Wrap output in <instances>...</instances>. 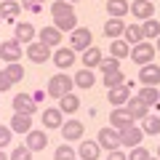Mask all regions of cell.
Segmentation results:
<instances>
[{"instance_id":"obj_1","label":"cell","mask_w":160,"mask_h":160,"mask_svg":"<svg viewBox=\"0 0 160 160\" xmlns=\"http://www.w3.org/2000/svg\"><path fill=\"white\" fill-rule=\"evenodd\" d=\"M72 88H75V78H69V75H53L51 80H48V96H53V99H62V96H67V93H72Z\"/></svg>"},{"instance_id":"obj_2","label":"cell","mask_w":160,"mask_h":160,"mask_svg":"<svg viewBox=\"0 0 160 160\" xmlns=\"http://www.w3.org/2000/svg\"><path fill=\"white\" fill-rule=\"evenodd\" d=\"M155 53H158V48L152 46V43H136V46H131V62L133 64H149L155 59Z\"/></svg>"},{"instance_id":"obj_3","label":"cell","mask_w":160,"mask_h":160,"mask_svg":"<svg viewBox=\"0 0 160 160\" xmlns=\"http://www.w3.org/2000/svg\"><path fill=\"white\" fill-rule=\"evenodd\" d=\"M27 59L32 64H43V62H48V59H51V46H46V43H43V40H40V43H29L27 46Z\"/></svg>"},{"instance_id":"obj_4","label":"cell","mask_w":160,"mask_h":160,"mask_svg":"<svg viewBox=\"0 0 160 160\" xmlns=\"http://www.w3.org/2000/svg\"><path fill=\"white\" fill-rule=\"evenodd\" d=\"M69 43H72V51L75 53H83L86 48H91V29L88 27H78V29H72V38H69Z\"/></svg>"},{"instance_id":"obj_5","label":"cell","mask_w":160,"mask_h":160,"mask_svg":"<svg viewBox=\"0 0 160 160\" xmlns=\"http://www.w3.org/2000/svg\"><path fill=\"white\" fill-rule=\"evenodd\" d=\"M22 43H19L16 38L13 40H8V43H0V59H3V62L6 64H11V62H19V59H22Z\"/></svg>"},{"instance_id":"obj_6","label":"cell","mask_w":160,"mask_h":160,"mask_svg":"<svg viewBox=\"0 0 160 160\" xmlns=\"http://www.w3.org/2000/svg\"><path fill=\"white\" fill-rule=\"evenodd\" d=\"M109 126L118 128V131H123V128L133 126V115L128 112L126 107H118V109H112V112H109Z\"/></svg>"},{"instance_id":"obj_7","label":"cell","mask_w":160,"mask_h":160,"mask_svg":"<svg viewBox=\"0 0 160 160\" xmlns=\"http://www.w3.org/2000/svg\"><path fill=\"white\" fill-rule=\"evenodd\" d=\"M107 99H109V104L112 107H123V104L131 99V83H123V86H118V88H109L107 91Z\"/></svg>"},{"instance_id":"obj_8","label":"cell","mask_w":160,"mask_h":160,"mask_svg":"<svg viewBox=\"0 0 160 160\" xmlns=\"http://www.w3.org/2000/svg\"><path fill=\"white\" fill-rule=\"evenodd\" d=\"M35 109H38V102H35L29 93H16V96H13V112H19V115H35Z\"/></svg>"},{"instance_id":"obj_9","label":"cell","mask_w":160,"mask_h":160,"mask_svg":"<svg viewBox=\"0 0 160 160\" xmlns=\"http://www.w3.org/2000/svg\"><path fill=\"white\" fill-rule=\"evenodd\" d=\"M96 142L102 144V149H109V152H112V149L120 147V131L118 128H102Z\"/></svg>"},{"instance_id":"obj_10","label":"cell","mask_w":160,"mask_h":160,"mask_svg":"<svg viewBox=\"0 0 160 160\" xmlns=\"http://www.w3.org/2000/svg\"><path fill=\"white\" fill-rule=\"evenodd\" d=\"M142 139H144V131H142V128L128 126V128L120 131V147H139Z\"/></svg>"},{"instance_id":"obj_11","label":"cell","mask_w":160,"mask_h":160,"mask_svg":"<svg viewBox=\"0 0 160 160\" xmlns=\"http://www.w3.org/2000/svg\"><path fill=\"white\" fill-rule=\"evenodd\" d=\"M139 80H142L144 86H160V67L158 64H142L139 69Z\"/></svg>"},{"instance_id":"obj_12","label":"cell","mask_w":160,"mask_h":160,"mask_svg":"<svg viewBox=\"0 0 160 160\" xmlns=\"http://www.w3.org/2000/svg\"><path fill=\"white\" fill-rule=\"evenodd\" d=\"M131 13L139 19V22H144V19H152V13H155V3H149V0H133V3H131Z\"/></svg>"},{"instance_id":"obj_13","label":"cell","mask_w":160,"mask_h":160,"mask_svg":"<svg viewBox=\"0 0 160 160\" xmlns=\"http://www.w3.org/2000/svg\"><path fill=\"white\" fill-rule=\"evenodd\" d=\"M27 136V147L32 149V152H40V149H46V144H48V136H46V131H38V128H32L29 133H24Z\"/></svg>"},{"instance_id":"obj_14","label":"cell","mask_w":160,"mask_h":160,"mask_svg":"<svg viewBox=\"0 0 160 160\" xmlns=\"http://www.w3.org/2000/svg\"><path fill=\"white\" fill-rule=\"evenodd\" d=\"M128 112H131L133 115V120H144V118H147V115H149V104H144L142 102V99H139V96H131V99H128Z\"/></svg>"},{"instance_id":"obj_15","label":"cell","mask_w":160,"mask_h":160,"mask_svg":"<svg viewBox=\"0 0 160 160\" xmlns=\"http://www.w3.org/2000/svg\"><path fill=\"white\" fill-rule=\"evenodd\" d=\"M11 128H13V133H29V131H32V115H19V112H13Z\"/></svg>"},{"instance_id":"obj_16","label":"cell","mask_w":160,"mask_h":160,"mask_svg":"<svg viewBox=\"0 0 160 160\" xmlns=\"http://www.w3.org/2000/svg\"><path fill=\"white\" fill-rule=\"evenodd\" d=\"M62 136L67 139V142L83 139V123H80V120H67V123H62Z\"/></svg>"},{"instance_id":"obj_17","label":"cell","mask_w":160,"mask_h":160,"mask_svg":"<svg viewBox=\"0 0 160 160\" xmlns=\"http://www.w3.org/2000/svg\"><path fill=\"white\" fill-rule=\"evenodd\" d=\"M62 115L64 112L59 107H48L46 112H43V126H46V128H62V123H64Z\"/></svg>"},{"instance_id":"obj_18","label":"cell","mask_w":160,"mask_h":160,"mask_svg":"<svg viewBox=\"0 0 160 160\" xmlns=\"http://www.w3.org/2000/svg\"><path fill=\"white\" fill-rule=\"evenodd\" d=\"M53 64L62 67V69L72 67V64H75V51H72V48H56V53H53Z\"/></svg>"},{"instance_id":"obj_19","label":"cell","mask_w":160,"mask_h":160,"mask_svg":"<svg viewBox=\"0 0 160 160\" xmlns=\"http://www.w3.org/2000/svg\"><path fill=\"white\" fill-rule=\"evenodd\" d=\"M107 13L112 19H123L126 13H131V6L126 0H107Z\"/></svg>"},{"instance_id":"obj_20","label":"cell","mask_w":160,"mask_h":160,"mask_svg":"<svg viewBox=\"0 0 160 160\" xmlns=\"http://www.w3.org/2000/svg\"><path fill=\"white\" fill-rule=\"evenodd\" d=\"M99 152H102V144H99V142H83L80 149H78L80 160H96Z\"/></svg>"},{"instance_id":"obj_21","label":"cell","mask_w":160,"mask_h":160,"mask_svg":"<svg viewBox=\"0 0 160 160\" xmlns=\"http://www.w3.org/2000/svg\"><path fill=\"white\" fill-rule=\"evenodd\" d=\"M104 35L112 38V40L123 38V35H126V24H123V19H109V22L104 24Z\"/></svg>"},{"instance_id":"obj_22","label":"cell","mask_w":160,"mask_h":160,"mask_svg":"<svg viewBox=\"0 0 160 160\" xmlns=\"http://www.w3.org/2000/svg\"><path fill=\"white\" fill-rule=\"evenodd\" d=\"M19 11H22V3H16V0H3V3H0V13H3V19H6V22L16 19Z\"/></svg>"},{"instance_id":"obj_23","label":"cell","mask_w":160,"mask_h":160,"mask_svg":"<svg viewBox=\"0 0 160 160\" xmlns=\"http://www.w3.org/2000/svg\"><path fill=\"white\" fill-rule=\"evenodd\" d=\"M75 86H80V88H91V86H96V78H93V72H91L88 67L78 69V72H75Z\"/></svg>"},{"instance_id":"obj_24","label":"cell","mask_w":160,"mask_h":160,"mask_svg":"<svg viewBox=\"0 0 160 160\" xmlns=\"http://www.w3.org/2000/svg\"><path fill=\"white\" fill-rule=\"evenodd\" d=\"M16 40L19 43H32L35 40V27L29 22H19L16 24Z\"/></svg>"},{"instance_id":"obj_25","label":"cell","mask_w":160,"mask_h":160,"mask_svg":"<svg viewBox=\"0 0 160 160\" xmlns=\"http://www.w3.org/2000/svg\"><path fill=\"white\" fill-rule=\"evenodd\" d=\"M109 53H112L115 59H126L131 56V43H126V40H115V43H109Z\"/></svg>"},{"instance_id":"obj_26","label":"cell","mask_w":160,"mask_h":160,"mask_svg":"<svg viewBox=\"0 0 160 160\" xmlns=\"http://www.w3.org/2000/svg\"><path fill=\"white\" fill-rule=\"evenodd\" d=\"M40 40H43L46 46H56V43H62V29H56V27H43V29H40Z\"/></svg>"},{"instance_id":"obj_27","label":"cell","mask_w":160,"mask_h":160,"mask_svg":"<svg viewBox=\"0 0 160 160\" xmlns=\"http://www.w3.org/2000/svg\"><path fill=\"white\" fill-rule=\"evenodd\" d=\"M139 99H142L144 104H149V107H155V104H160V91L155 86H144L142 91H139Z\"/></svg>"},{"instance_id":"obj_28","label":"cell","mask_w":160,"mask_h":160,"mask_svg":"<svg viewBox=\"0 0 160 160\" xmlns=\"http://www.w3.org/2000/svg\"><path fill=\"white\" fill-rule=\"evenodd\" d=\"M83 64H86L88 69H91V67H99V64H102V51H99L96 46L86 48V51H83Z\"/></svg>"},{"instance_id":"obj_29","label":"cell","mask_w":160,"mask_h":160,"mask_svg":"<svg viewBox=\"0 0 160 160\" xmlns=\"http://www.w3.org/2000/svg\"><path fill=\"white\" fill-rule=\"evenodd\" d=\"M78 107H80V99L75 96V93H67V96L59 99V109H62V112H67V115L78 112Z\"/></svg>"},{"instance_id":"obj_30","label":"cell","mask_w":160,"mask_h":160,"mask_svg":"<svg viewBox=\"0 0 160 160\" xmlns=\"http://www.w3.org/2000/svg\"><path fill=\"white\" fill-rule=\"evenodd\" d=\"M75 22H78V16H75V13H67V16L53 19V27L62 29V32H72V29H78V27H75Z\"/></svg>"},{"instance_id":"obj_31","label":"cell","mask_w":160,"mask_h":160,"mask_svg":"<svg viewBox=\"0 0 160 160\" xmlns=\"http://www.w3.org/2000/svg\"><path fill=\"white\" fill-rule=\"evenodd\" d=\"M142 40H144L142 24H128V27H126V43H131V46H136V43H142Z\"/></svg>"},{"instance_id":"obj_32","label":"cell","mask_w":160,"mask_h":160,"mask_svg":"<svg viewBox=\"0 0 160 160\" xmlns=\"http://www.w3.org/2000/svg\"><path fill=\"white\" fill-rule=\"evenodd\" d=\"M142 131L149 133V136L160 133V118H158V115H147V118L142 120Z\"/></svg>"},{"instance_id":"obj_33","label":"cell","mask_w":160,"mask_h":160,"mask_svg":"<svg viewBox=\"0 0 160 160\" xmlns=\"http://www.w3.org/2000/svg\"><path fill=\"white\" fill-rule=\"evenodd\" d=\"M67 13H75L72 3H67V0H56V3L51 6V16H53V19H59V16H67Z\"/></svg>"},{"instance_id":"obj_34","label":"cell","mask_w":160,"mask_h":160,"mask_svg":"<svg viewBox=\"0 0 160 160\" xmlns=\"http://www.w3.org/2000/svg\"><path fill=\"white\" fill-rule=\"evenodd\" d=\"M102 83H104L107 88H118V86H123V83H126V75L120 72V69H115V72H107V75H104Z\"/></svg>"},{"instance_id":"obj_35","label":"cell","mask_w":160,"mask_h":160,"mask_svg":"<svg viewBox=\"0 0 160 160\" xmlns=\"http://www.w3.org/2000/svg\"><path fill=\"white\" fill-rule=\"evenodd\" d=\"M142 32H144V38H158V35H160V22H155V19H144Z\"/></svg>"},{"instance_id":"obj_36","label":"cell","mask_w":160,"mask_h":160,"mask_svg":"<svg viewBox=\"0 0 160 160\" xmlns=\"http://www.w3.org/2000/svg\"><path fill=\"white\" fill-rule=\"evenodd\" d=\"M6 72H8V78L13 80V83H19V80L24 78V67L19 62H11V64H6Z\"/></svg>"},{"instance_id":"obj_37","label":"cell","mask_w":160,"mask_h":160,"mask_svg":"<svg viewBox=\"0 0 160 160\" xmlns=\"http://www.w3.org/2000/svg\"><path fill=\"white\" fill-rule=\"evenodd\" d=\"M11 160H32V149H29L27 144L13 147V149H11Z\"/></svg>"},{"instance_id":"obj_38","label":"cell","mask_w":160,"mask_h":160,"mask_svg":"<svg viewBox=\"0 0 160 160\" xmlns=\"http://www.w3.org/2000/svg\"><path fill=\"white\" fill-rule=\"evenodd\" d=\"M53 160H75V149L72 147H56V152H53Z\"/></svg>"},{"instance_id":"obj_39","label":"cell","mask_w":160,"mask_h":160,"mask_svg":"<svg viewBox=\"0 0 160 160\" xmlns=\"http://www.w3.org/2000/svg\"><path fill=\"white\" fill-rule=\"evenodd\" d=\"M118 64H120V59H115V56H109V59H102V64H99V69H102V72L107 75V72H115V69H120Z\"/></svg>"},{"instance_id":"obj_40","label":"cell","mask_w":160,"mask_h":160,"mask_svg":"<svg viewBox=\"0 0 160 160\" xmlns=\"http://www.w3.org/2000/svg\"><path fill=\"white\" fill-rule=\"evenodd\" d=\"M152 155H149V149H142V144L139 147H131V155H128V160H149Z\"/></svg>"},{"instance_id":"obj_41","label":"cell","mask_w":160,"mask_h":160,"mask_svg":"<svg viewBox=\"0 0 160 160\" xmlns=\"http://www.w3.org/2000/svg\"><path fill=\"white\" fill-rule=\"evenodd\" d=\"M11 133H13L11 126H0V149L11 144Z\"/></svg>"},{"instance_id":"obj_42","label":"cell","mask_w":160,"mask_h":160,"mask_svg":"<svg viewBox=\"0 0 160 160\" xmlns=\"http://www.w3.org/2000/svg\"><path fill=\"white\" fill-rule=\"evenodd\" d=\"M22 8H27L29 13H40V8H43V0H22Z\"/></svg>"},{"instance_id":"obj_43","label":"cell","mask_w":160,"mask_h":160,"mask_svg":"<svg viewBox=\"0 0 160 160\" xmlns=\"http://www.w3.org/2000/svg\"><path fill=\"white\" fill-rule=\"evenodd\" d=\"M11 86H13V80L8 78V72H6V69H0V93H3V91H8Z\"/></svg>"},{"instance_id":"obj_44","label":"cell","mask_w":160,"mask_h":160,"mask_svg":"<svg viewBox=\"0 0 160 160\" xmlns=\"http://www.w3.org/2000/svg\"><path fill=\"white\" fill-rule=\"evenodd\" d=\"M107 160H128V158H126V155H123V152H120V149H112Z\"/></svg>"},{"instance_id":"obj_45","label":"cell","mask_w":160,"mask_h":160,"mask_svg":"<svg viewBox=\"0 0 160 160\" xmlns=\"http://www.w3.org/2000/svg\"><path fill=\"white\" fill-rule=\"evenodd\" d=\"M32 99H35V102H43V99H46V91H35Z\"/></svg>"},{"instance_id":"obj_46","label":"cell","mask_w":160,"mask_h":160,"mask_svg":"<svg viewBox=\"0 0 160 160\" xmlns=\"http://www.w3.org/2000/svg\"><path fill=\"white\" fill-rule=\"evenodd\" d=\"M0 160H8V155H6V152H3V149H0Z\"/></svg>"},{"instance_id":"obj_47","label":"cell","mask_w":160,"mask_h":160,"mask_svg":"<svg viewBox=\"0 0 160 160\" xmlns=\"http://www.w3.org/2000/svg\"><path fill=\"white\" fill-rule=\"evenodd\" d=\"M155 48H158V51H160V35H158V46H155Z\"/></svg>"},{"instance_id":"obj_48","label":"cell","mask_w":160,"mask_h":160,"mask_svg":"<svg viewBox=\"0 0 160 160\" xmlns=\"http://www.w3.org/2000/svg\"><path fill=\"white\" fill-rule=\"evenodd\" d=\"M3 22H6V19H3V13H0V24H3Z\"/></svg>"},{"instance_id":"obj_49","label":"cell","mask_w":160,"mask_h":160,"mask_svg":"<svg viewBox=\"0 0 160 160\" xmlns=\"http://www.w3.org/2000/svg\"><path fill=\"white\" fill-rule=\"evenodd\" d=\"M67 3H78V0H67Z\"/></svg>"},{"instance_id":"obj_50","label":"cell","mask_w":160,"mask_h":160,"mask_svg":"<svg viewBox=\"0 0 160 160\" xmlns=\"http://www.w3.org/2000/svg\"><path fill=\"white\" fill-rule=\"evenodd\" d=\"M149 160H160V158H149Z\"/></svg>"},{"instance_id":"obj_51","label":"cell","mask_w":160,"mask_h":160,"mask_svg":"<svg viewBox=\"0 0 160 160\" xmlns=\"http://www.w3.org/2000/svg\"><path fill=\"white\" fill-rule=\"evenodd\" d=\"M158 158H160V147H158Z\"/></svg>"},{"instance_id":"obj_52","label":"cell","mask_w":160,"mask_h":160,"mask_svg":"<svg viewBox=\"0 0 160 160\" xmlns=\"http://www.w3.org/2000/svg\"><path fill=\"white\" fill-rule=\"evenodd\" d=\"M149 3H152V0H149Z\"/></svg>"}]
</instances>
